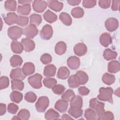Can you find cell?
I'll list each match as a JSON object with an SVG mask.
<instances>
[{
    "label": "cell",
    "instance_id": "cell-1",
    "mask_svg": "<svg viewBox=\"0 0 120 120\" xmlns=\"http://www.w3.org/2000/svg\"><path fill=\"white\" fill-rule=\"evenodd\" d=\"M113 92V89L111 87H101L99 90V94L97 97L101 101H107L112 104L113 99L112 95Z\"/></svg>",
    "mask_w": 120,
    "mask_h": 120
},
{
    "label": "cell",
    "instance_id": "cell-2",
    "mask_svg": "<svg viewBox=\"0 0 120 120\" xmlns=\"http://www.w3.org/2000/svg\"><path fill=\"white\" fill-rule=\"evenodd\" d=\"M89 106L90 108L95 110L98 119L101 120L105 111L104 109V103L98 101L96 98H94L90 100Z\"/></svg>",
    "mask_w": 120,
    "mask_h": 120
},
{
    "label": "cell",
    "instance_id": "cell-3",
    "mask_svg": "<svg viewBox=\"0 0 120 120\" xmlns=\"http://www.w3.org/2000/svg\"><path fill=\"white\" fill-rule=\"evenodd\" d=\"M49 105V100L46 96H41L39 98L35 104V107L38 112H44Z\"/></svg>",
    "mask_w": 120,
    "mask_h": 120
},
{
    "label": "cell",
    "instance_id": "cell-4",
    "mask_svg": "<svg viewBox=\"0 0 120 120\" xmlns=\"http://www.w3.org/2000/svg\"><path fill=\"white\" fill-rule=\"evenodd\" d=\"M23 30L17 26L10 27L8 30V37L14 40H16L21 38Z\"/></svg>",
    "mask_w": 120,
    "mask_h": 120
},
{
    "label": "cell",
    "instance_id": "cell-5",
    "mask_svg": "<svg viewBox=\"0 0 120 120\" xmlns=\"http://www.w3.org/2000/svg\"><path fill=\"white\" fill-rule=\"evenodd\" d=\"M42 78L43 76L40 74L36 73L28 78V82L32 88L38 89L41 88L42 86L41 82Z\"/></svg>",
    "mask_w": 120,
    "mask_h": 120
},
{
    "label": "cell",
    "instance_id": "cell-6",
    "mask_svg": "<svg viewBox=\"0 0 120 120\" xmlns=\"http://www.w3.org/2000/svg\"><path fill=\"white\" fill-rule=\"evenodd\" d=\"M38 30L37 27L33 24H30L23 30V34L27 38H33L38 34Z\"/></svg>",
    "mask_w": 120,
    "mask_h": 120
},
{
    "label": "cell",
    "instance_id": "cell-7",
    "mask_svg": "<svg viewBox=\"0 0 120 120\" xmlns=\"http://www.w3.org/2000/svg\"><path fill=\"white\" fill-rule=\"evenodd\" d=\"M53 35V30L52 27L49 24L45 25L40 32L41 38L44 40L50 39Z\"/></svg>",
    "mask_w": 120,
    "mask_h": 120
},
{
    "label": "cell",
    "instance_id": "cell-8",
    "mask_svg": "<svg viewBox=\"0 0 120 120\" xmlns=\"http://www.w3.org/2000/svg\"><path fill=\"white\" fill-rule=\"evenodd\" d=\"M105 25L108 31L112 32L116 30V29L118 28L119 22L116 18L110 17L108 18L105 21Z\"/></svg>",
    "mask_w": 120,
    "mask_h": 120
},
{
    "label": "cell",
    "instance_id": "cell-9",
    "mask_svg": "<svg viewBox=\"0 0 120 120\" xmlns=\"http://www.w3.org/2000/svg\"><path fill=\"white\" fill-rule=\"evenodd\" d=\"M47 6V2L44 0H35L32 3L33 10L38 13H42L46 8Z\"/></svg>",
    "mask_w": 120,
    "mask_h": 120
},
{
    "label": "cell",
    "instance_id": "cell-10",
    "mask_svg": "<svg viewBox=\"0 0 120 120\" xmlns=\"http://www.w3.org/2000/svg\"><path fill=\"white\" fill-rule=\"evenodd\" d=\"M74 52L75 55L82 56L87 52V47L83 43H79L76 44L74 47Z\"/></svg>",
    "mask_w": 120,
    "mask_h": 120
},
{
    "label": "cell",
    "instance_id": "cell-11",
    "mask_svg": "<svg viewBox=\"0 0 120 120\" xmlns=\"http://www.w3.org/2000/svg\"><path fill=\"white\" fill-rule=\"evenodd\" d=\"M67 65L72 70L78 69L80 65V61L79 58L72 56L69 57L67 60Z\"/></svg>",
    "mask_w": 120,
    "mask_h": 120
},
{
    "label": "cell",
    "instance_id": "cell-12",
    "mask_svg": "<svg viewBox=\"0 0 120 120\" xmlns=\"http://www.w3.org/2000/svg\"><path fill=\"white\" fill-rule=\"evenodd\" d=\"M24 50L25 52H30L33 51L35 47V44L34 42L29 38H24L21 40Z\"/></svg>",
    "mask_w": 120,
    "mask_h": 120
},
{
    "label": "cell",
    "instance_id": "cell-13",
    "mask_svg": "<svg viewBox=\"0 0 120 120\" xmlns=\"http://www.w3.org/2000/svg\"><path fill=\"white\" fill-rule=\"evenodd\" d=\"M25 75L20 68H16L11 70L10 73V77L12 80L18 79L23 80L25 78Z\"/></svg>",
    "mask_w": 120,
    "mask_h": 120
},
{
    "label": "cell",
    "instance_id": "cell-14",
    "mask_svg": "<svg viewBox=\"0 0 120 120\" xmlns=\"http://www.w3.org/2000/svg\"><path fill=\"white\" fill-rule=\"evenodd\" d=\"M48 7L56 12H59L63 8V4L56 0H49L47 1Z\"/></svg>",
    "mask_w": 120,
    "mask_h": 120
},
{
    "label": "cell",
    "instance_id": "cell-15",
    "mask_svg": "<svg viewBox=\"0 0 120 120\" xmlns=\"http://www.w3.org/2000/svg\"><path fill=\"white\" fill-rule=\"evenodd\" d=\"M99 42L103 46L108 47L112 42V38L110 34L107 32L102 33L100 36Z\"/></svg>",
    "mask_w": 120,
    "mask_h": 120
},
{
    "label": "cell",
    "instance_id": "cell-16",
    "mask_svg": "<svg viewBox=\"0 0 120 120\" xmlns=\"http://www.w3.org/2000/svg\"><path fill=\"white\" fill-rule=\"evenodd\" d=\"M22 69L24 75L25 76H28L34 73L35 68L33 63L32 62H28L24 63Z\"/></svg>",
    "mask_w": 120,
    "mask_h": 120
},
{
    "label": "cell",
    "instance_id": "cell-17",
    "mask_svg": "<svg viewBox=\"0 0 120 120\" xmlns=\"http://www.w3.org/2000/svg\"><path fill=\"white\" fill-rule=\"evenodd\" d=\"M68 106V102L62 99L58 100L56 102L54 108L60 112H64L67 110Z\"/></svg>",
    "mask_w": 120,
    "mask_h": 120
},
{
    "label": "cell",
    "instance_id": "cell-18",
    "mask_svg": "<svg viewBox=\"0 0 120 120\" xmlns=\"http://www.w3.org/2000/svg\"><path fill=\"white\" fill-rule=\"evenodd\" d=\"M18 17V15L15 13L9 12L4 18V20L7 24L11 25L15 23H16Z\"/></svg>",
    "mask_w": 120,
    "mask_h": 120
},
{
    "label": "cell",
    "instance_id": "cell-19",
    "mask_svg": "<svg viewBox=\"0 0 120 120\" xmlns=\"http://www.w3.org/2000/svg\"><path fill=\"white\" fill-rule=\"evenodd\" d=\"M108 71L111 73H116L120 70V64L117 60H112L108 64Z\"/></svg>",
    "mask_w": 120,
    "mask_h": 120
},
{
    "label": "cell",
    "instance_id": "cell-20",
    "mask_svg": "<svg viewBox=\"0 0 120 120\" xmlns=\"http://www.w3.org/2000/svg\"><path fill=\"white\" fill-rule=\"evenodd\" d=\"M69 86L71 88H77L81 85L80 80L78 76L76 75H72L68 79Z\"/></svg>",
    "mask_w": 120,
    "mask_h": 120
},
{
    "label": "cell",
    "instance_id": "cell-21",
    "mask_svg": "<svg viewBox=\"0 0 120 120\" xmlns=\"http://www.w3.org/2000/svg\"><path fill=\"white\" fill-rule=\"evenodd\" d=\"M11 49L13 52L20 54L22 52L24 48L22 43L14 40L11 43Z\"/></svg>",
    "mask_w": 120,
    "mask_h": 120
},
{
    "label": "cell",
    "instance_id": "cell-22",
    "mask_svg": "<svg viewBox=\"0 0 120 120\" xmlns=\"http://www.w3.org/2000/svg\"><path fill=\"white\" fill-rule=\"evenodd\" d=\"M56 72V68L53 64H49L45 66L44 69L43 74L46 77H52L54 76Z\"/></svg>",
    "mask_w": 120,
    "mask_h": 120
},
{
    "label": "cell",
    "instance_id": "cell-23",
    "mask_svg": "<svg viewBox=\"0 0 120 120\" xmlns=\"http://www.w3.org/2000/svg\"><path fill=\"white\" fill-rule=\"evenodd\" d=\"M70 75V71L66 67H61L57 73V77L62 80L67 79Z\"/></svg>",
    "mask_w": 120,
    "mask_h": 120
},
{
    "label": "cell",
    "instance_id": "cell-24",
    "mask_svg": "<svg viewBox=\"0 0 120 120\" xmlns=\"http://www.w3.org/2000/svg\"><path fill=\"white\" fill-rule=\"evenodd\" d=\"M31 11V6L30 4L19 5L17 8V13L21 15H28Z\"/></svg>",
    "mask_w": 120,
    "mask_h": 120
},
{
    "label": "cell",
    "instance_id": "cell-25",
    "mask_svg": "<svg viewBox=\"0 0 120 120\" xmlns=\"http://www.w3.org/2000/svg\"><path fill=\"white\" fill-rule=\"evenodd\" d=\"M44 19L49 23H52L57 21L58 17L57 15L50 10H47L43 14Z\"/></svg>",
    "mask_w": 120,
    "mask_h": 120
},
{
    "label": "cell",
    "instance_id": "cell-26",
    "mask_svg": "<svg viewBox=\"0 0 120 120\" xmlns=\"http://www.w3.org/2000/svg\"><path fill=\"white\" fill-rule=\"evenodd\" d=\"M55 52L58 55H62L65 53L67 50V45L63 41L58 42L55 46Z\"/></svg>",
    "mask_w": 120,
    "mask_h": 120
},
{
    "label": "cell",
    "instance_id": "cell-27",
    "mask_svg": "<svg viewBox=\"0 0 120 120\" xmlns=\"http://www.w3.org/2000/svg\"><path fill=\"white\" fill-rule=\"evenodd\" d=\"M117 52L115 51H112L109 48L106 49L103 52L104 58L106 60H114L117 56Z\"/></svg>",
    "mask_w": 120,
    "mask_h": 120
},
{
    "label": "cell",
    "instance_id": "cell-28",
    "mask_svg": "<svg viewBox=\"0 0 120 120\" xmlns=\"http://www.w3.org/2000/svg\"><path fill=\"white\" fill-rule=\"evenodd\" d=\"M22 58L18 55H13L10 59V65L12 67H19L22 64Z\"/></svg>",
    "mask_w": 120,
    "mask_h": 120
},
{
    "label": "cell",
    "instance_id": "cell-29",
    "mask_svg": "<svg viewBox=\"0 0 120 120\" xmlns=\"http://www.w3.org/2000/svg\"><path fill=\"white\" fill-rule=\"evenodd\" d=\"M70 102V107L81 108L82 106V98L79 95L75 96Z\"/></svg>",
    "mask_w": 120,
    "mask_h": 120
},
{
    "label": "cell",
    "instance_id": "cell-30",
    "mask_svg": "<svg viewBox=\"0 0 120 120\" xmlns=\"http://www.w3.org/2000/svg\"><path fill=\"white\" fill-rule=\"evenodd\" d=\"M84 117L88 120H99L98 117L93 109L88 108L85 111Z\"/></svg>",
    "mask_w": 120,
    "mask_h": 120
},
{
    "label": "cell",
    "instance_id": "cell-31",
    "mask_svg": "<svg viewBox=\"0 0 120 120\" xmlns=\"http://www.w3.org/2000/svg\"><path fill=\"white\" fill-rule=\"evenodd\" d=\"M24 83L21 80L15 79L11 81V88L13 91L22 90L24 88Z\"/></svg>",
    "mask_w": 120,
    "mask_h": 120
},
{
    "label": "cell",
    "instance_id": "cell-32",
    "mask_svg": "<svg viewBox=\"0 0 120 120\" xmlns=\"http://www.w3.org/2000/svg\"><path fill=\"white\" fill-rule=\"evenodd\" d=\"M60 117L59 113L52 108L49 109L45 114V118L47 120H56Z\"/></svg>",
    "mask_w": 120,
    "mask_h": 120
},
{
    "label": "cell",
    "instance_id": "cell-33",
    "mask_svg": "<svg viewBox=\"0 0 120 120\" xmlns=\"http://www.w3.org/2000/svg\"><path fill=\"white\" fill-rule=\"evenodd\" d=\"M83 111L81 108L77 107H70L68 110V113L73 117L77 119L82 116V114Z\"/></svg>",
    "mask_w": 120,
    "mask_h": 120
},
{
    "label": "cell",
    "instance_id": "cell-34",
    "mask_svg": "<svg viewBox=\"0 0 120 120\" xmlns=\"http://www.w3.org/2000/svg\"><path fill=\"white\" fill-rule=\"evenodd\" d=\"M102 80L103 82L105 84L111 85L115 81V77L113 75L105 73L103 75Z\"/></svg>",
    "mask_w": 120,
    "mask_h": 120
},
{
    "label": "cell",
    "instance_id": "cell-35",
    "mask_svg": "<svg viewBox=\"0 0 120 120\" xmlns=\"http://www.w3.org/2000/svg\"><path fill=\"white\" fill-rule=\"evenodd\" d=\"M59 18L62 23L67 26H70L72 24V18L67 13H61L59 15Z\"/></svg>",
    "mask_w": 120,
    "mask_h": 120
},
{
    "label": "cell",
    "instance_id": "cell-36",
    "mask_svg": "<svg viewBox=\"0 0 120 120\" xmlns=\"http://www.w3.org/2000/svg\"><path fill=\"white\" fill-rule=\"evenodd\" d=\"M10 98L12 101L16 103H19L22 100L23 98V95L22 93L19 91L14 90L11 93L10 95Z\"/></svg>",
    "mask_w": 120,
    "mask_h": 120
},
{
    "label": "cell",
    "instance_id": "cell-37",
    "mask_svg": "<svg viewBox=\"0 0 120 120\" xmlns=\"http://www.w3.org/2000/svg\"><path fill=\"white\" fill-rule=\"evenodd\" d=\"M17 3L15 0H8L5 1V8L9 11H15L16 8Z\"/></svg>",
    "mask_w": 120,
    "mask_h": 120
},
{
    "label": "cell",
    "instance_id": "cell-38",
    "mask_svg": "<svg viewBox=\"0 0 120 120\" xmlns=\"http://www.w3.org/2000/svg\"><path fill=\"white\" fill-rule=\"evenodd\" d=\"M30 24L35 26H38L42 22V19L40 15L32 14L30 15Z\"/></svg>",
    "mask_w": 120,
    "mask_h": 120
},
{
    "label": "cell",
    "instance_id": "cell-39",
    "mask_svg": "<svg viewBox=\"0 0 120 120\" xmlns=\"http://www.w3.org/2000/svg\"><path fill=\"white\" fill-rule=\"evenodd\" d=\"M71 15L76 18H82L84 14V10L81 7H76L73 8L71 11Z\"/></svg>",
    "mask_w": 120,
    "mask_h": 120
},
{
    "label": "cell",
    "instance_id": "cell-40",
    "mask_svg": "<svg viewBox=\"0 0 120 120\" xmlns=\"http://www.w3.org/2000/svg\"><path fill=\"white\" fill-rule=\"evenodd\" d=\"M57 80L55 78H45L43 80V83L45 87L49 89H52L57 84Z\"/></svg>",
    "mask_w": 120,
    "mask_h": 120
},
{
    "label": "cell",
    "instance_id": "cell-41",
    "mask_svg": "<svg viewBox=\"0 0 120 120\" xmlns=\"http://www.w3.org/2000/svg\"><path fill=\"white\" fill-rule=\"evenodd\" d=\"M76 75L80 79L81 85H84L88 82L89 80V77L87 74L83 71L79 70L77 71Z\"/></svg>",
    "mask_w": 120,
    "mask_h": 120
},
{
    "label": "cell",
    "instance_id": "cell-42",
    "mask_svg": "<svg viewBox=\"0 0 120 120\" xmlns=\"http://www.w3.org/2000/svg\"><path fill=\"white\" fill-rule=\"evenodd\" d=\"M75 96V94L74 92L72 90L68 89L66 92L63 93L61 96V98L68 102H70Z\"/></svg>",
    "mask_w": 120,
    "mask_h": 120
},
{
    "label": "cell",
    "instance_id": "cell-43",
    "mask_svg": "<svg viewBox=\"0 0 120 120\" xmlns=\"http://www.w3.org/2000/svg\"><path fill=\"white\" fill-rule=\"evenodd\" d=\"M17 115L21 120H28L30 117V112L28 110L22 109L19 112Z\"/></svg>",
    "mask_w": 120,
    "mask_h": 120
},
{
    "label": "cell",
    "instance_id": "cell-44",
    "mask_svg": "<svg viewBox=\"0 0 120 120\" xmlns=\"http://www.w3.org/2000/svg\"><path fill=\"white\" fill-rule=\"evenodd\" d=\"M36 95L32 91H29L27 92L24 96L25 100L28 102L34 103L37 99Z\"/></svg>",
    "mask_w": 120,
    "mask_h": 120
},
{
    "label": "cell",
    "instance_id": "cell-45",
    "mask_svg": "<svg viewBox=\"0 0 120 120\" xmlns=\"http://www.w3.org/2000/svg\"><path fill=\"white\" fill-rule=\"evenodd\" d=\"M65 89L66 88L63 85L59 84L55 85L52 88V91L54 94L60 95L64 93Z\"/></svg>",
    "mask_w": 120,
    "mask_h": 120
},
{
    "label": "cell",
    "instance_id": "cell-46",
    "mask_svg": "<svg viewBox=\"0 0 120 120\" xmlns=\"http://www.w3.org/2000/svg\"><path fill=\"white\" fill-rule=\"evenodd\" d=\"M9 84V80L8 77L2 76L0 78V90L7 88Z\"/></svg>",
    "mask_w": 120,
    "mask_h": 120
},
{
    "label": "cell",
    "instance_id": "cell-47",
    "mask_svg": "<svg viewBox=\"0 0 120 120\" xmlns=\"http://www.w3.org/2000/svg\"><path fill=\"white\" fill-rule=\"evenodd\" d=\"M29 22V18L27 16H19L16 22V24L21 26H25Z\"/></svg>",
    "mask_w": 120,
    "mask_h": 120
},
{
    "label": "cell",
    "instance_id": "cell-48",
    "mask_svg": "<svg viewBox=\"0 0 120 120\" xmlns=\"http://www.w3.org/2000/svg\"><path fill=\"white\" fill-rule=\"evenodd\" d=\"M52 60L51 55L48 53H44L40 57V61L43 64H48L50 63Z\"/></svg>",
    "mask_w": 120,
    "mask_h": 120
},
{
    "label": "cell",
    "instance_id": "cell-49",
    "mask_svg": "<svg viewBox=\"0 0 120 120\" xmlns=\"http://www.w3.org/2000/svg\"><path fill=\"white\" fill-rule=\"evenodd\" d=\"M7 109H8V111L10 113L15 114L17 112L19 109V107L18 105H16V104L13 103H11L8 104Z\"/></svg>",
    "mask_w": 120,
    "mask_h": 120
},
{
    "label": "cell",
    "instance_id": "cell-50",
    "mask_svg": "<svg viewBox=\"0 0 120 120\" xmlns=\"http://www.w3.org/2000/svg\"><path fill=\"white\" fill-rule=\"evenodd\" d=\"M97 1L93 0H84L82 1L83 6L87 8H92L96 6Z\"/></svg>",
    "mask_w": 120,
    "mask_h": 120
},
{
    "label": "cell",
    "instance_id": "cell-51",
    "mask_svg": "<svg viewBox=\"0 0 120 120\" xmlns=\"http://www.w3.org/2000/svg\"><path fill=\"white\" fill-rule=\"evenodd\" d=\"M111 2L110 0H100L98 1V5L101 8L106 9L110 6Z\"/></svg>",
    "mask_w": 120,
    "mask_h": 120
},
{
    "label": "cell",
    "instance_id": "cell-52",
    "mask_svg": "<svg viewBox=\"0 0 120 120\" xmlns=\"http://www.w3.org/2000/svg\"><path fill=\"white\" fill-rule=\"evenodd\" d=\"M114 119V115L111 111H105L101 120H111Z\"/></svg>",
    "mask_w": 120,
    "mask_h": 120
},
{
    "label": "cell",
    "instance_id": "cell-53",
    "mask_svg": "<svg viewBox=\"0 0 120 120\" xmlns=\"http://www.w3.org/2000/svg\"><path fill=\"white\" fill-rule=\"evenodd\" d=\"M78 90L79 93L82 96L87 95L90 93V90H89V89H88L85 86L80 87L78 88Z\"/></svg>",
    "mask_w": 120,
    "mask_h": 120
},
{
    "label": "cell",
    "instance_id": "cell-54",
    "mask_svg": "<svg viewBox=\"0 0 120 120\" xmlns=\"http://www.w3.org/2000/svg\"><path fill=\"white\" fill-rule=\"evenodd\" d=\"M120 0H113L112 1V10L113 11H117L119 10V5Z\"/></svg>",
    "mask_w": 120,
    "mask_h": 120
},
{
    "label": "cell",
    "instance_id": "cell-55",
    "mask_svg": "<svg viewBox=\"0 0 120 120\" xmlns=\"http://www.w3.org/2000/svg\"><path fill=\"white\" fill-rule=\"evenodd\" d=\"M6 112V105L5 104H0V115L2 116L5 114Z\"/></svg>",
    "mask_w": 120,
    "mask_h": 120
},
{
    "label": "cell",
    "instance_id": "cell-56",
    "mask_svg": "<svg viewBox=\"0 0 120 120\" xmlns=\"http://www.w3.org/2000/svg\"><path fill=\"white\" fill-rule=\"evenodd\" d=\"M80 0H68L67 2L71 6H76L78 5L80 2Z\"/></svg>",
    "mask_w": 120,
    "mask_h": 120
},
{
    "label": "cell",
    "instance_id": "cell-57",
    "mask_svg": "<svg viewBox=\"0 0 120 120\" xmlns=\"http://www.w3.org/2000/svg\"><path fill=\"white\" fill-rule=\"evenodd\" d=\"M32 2V0H18V3L21 4H22V5H25V4H30V2Z\"/></svg>",
    "mask_w": 120,
    "mask_h": 120
},
{
    "label": "cell",
    "instance_id": "cell-58",
    "mask_svg": "<svg viewBox=\"0 0 120 120\" xmlns=\"http://www.w3.org/2000/svg\"><path fill=\"white\" fill-rule=\"evenodd\" d=\"M61 119L63 120H73V119L70 117L67 114H64L61 116Z\"/></svg>",
    "mask_w": 120,
    "mask_h": 120
},
{
    "label": "cell",
    "instance_id": "cell-59",
    "mask_svg": "<svg viewBox=\"0 0 120 120\" xmlns=\"http://www.w3.org/2000/svg\"><path fill=\"white\" fill-rule=\"evenodd\" d=\"M21 120V119L17 116H15L14 117L12 118V120Z\"/></svg>",
    "mask_w": 120,
    "mask_h": 120
},
{
    "label": "cell",
    "instance_id": "cell-60",
    "mask_svg": "<svg viewBox=\"0 0 120 120\" xmlns=\"http://www.w3.org/2000/svg\"><path fill=\"white\" fill-rule=\"evenodd\" d=\"M117 91H118V92H119V89H118V90H117ZM114 94H115V95H118V94H119V92H118H118H117V91H115Z\"/></svg>",
    "mask_w": 120,
    "mask_h": 120
}]
</instances>
